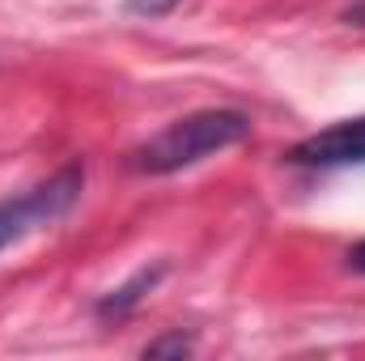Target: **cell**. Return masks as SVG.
Returning a JSON list of instances; mask_svg holds the SVG:
<instances>
[{"label": "cell", "instance_id": "7", "mask_svg": "<svg viewBox=\"0 0 365 361\" xmlns=\"http://www.w3.org/2000/svg\"><path fill=\"white\" fill-rule=\"evenodd\" d=\"M344 21H349V26H365V0L353 4V9H344Z\"/></svg>", "mask_w": 365, "mask_h": 361}, {"label": "cell", "instance_id": "1", "mask_svg": "<svg viewBox=\"0 0 365 361\" xmlns=\"http://www.w3.org/2000/svg\"><path fill=\"white\" fill-rule=\"evenodd\" d=\"M251 136V115L242 111H195L166 123L158 136H149L140 149H132V171L140 175H179L187 166H200L212 153H225Z\"/></svg>", "mask_w": 365, "mask_h": 361}, {"label": "cell", "instance_id": "8", "mask_svg": "<svg viewBox=\"0 0 365 361\" xmlns=\"http://www.w3.org/2000/svg\"><path fill=\"white\" fill-rule=\"evenodd\" d=\"M349 268L365 272V243H357V247H353V251H349Z\"/></svg>", "mask_w": 365, "mask_h": 361}, {"label": "cell", "instance_id": "5", "mask_svg": "<svg viewBox=\"0 0 365 361\" xmlns=\"http://www.w3.org/2000/svg\"><path fill=\"white\" fill-rule=\"evenodd\" d=\"M195 345H191V336H182V332H175V336H162V340H149L145 349H140V357H187Z\"/></svg>", "mask_w": 365, "mask_h": 361}, {"label": "cell", "instance_id": "3", "mask_svg": "<svg viewBox=\"0 0 365 361\" xmlns=\"http://www.w3.org/2000/svg\"><path fill=\"white\" fill-rule=\"evenodd\" d=\"M289 166H306V171H340V166H365V115L357 119H340L306 141H297L284 153Z\"/></svg>", "mask_w": 365, "mask_h": 361}, {"label": "cell", "instance_id": "4", "mask_svg": "<svg viewBox=\"0 0 365 361\" xmlns=\"http://www.w3.org/2000/svg\"><path fill=\"white\" fill-rule=\"evenodd\" d=\"M166 276V264H153V268H136L119 289H110L93 310H98V319H123V315H132L140 302H145V293L149 289H158V280Z\"/></svg>", "mask_w": 365, "mask_h": 361}, {"label": "cell", "instance_id": "2", "mask_svg": "<svg viewBox=\"0 0 365 361\" xmlns=\"http://www.w3.org/2000/svg\"><path fill=\"white\" fill-rule=\"evenodd\" d=\"M81 187H86V166L81 162H68L64 171H56L47 183L21 191L13 200H0V251L13 247V243H21L26 234H34L43 225L60 221L77 204Z\"/></svg>", "mask_w": 365, "mask_h": 361}, {"label": "cell", "instance_id": "6", "mask_svg": "<svg viewBox=\"0 0 365 361\" xmlns=\"http://www.w3.org/2000/svg\"><path fill=\"white\" fill-rule=\"evenodd\" d=\"M182 0H128V13L132 17H166V13H175Z\"/></svg>", "mask_w": 365, "mask_h": 361}]
</instances>
